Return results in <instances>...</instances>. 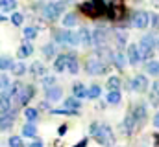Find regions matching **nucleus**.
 <instances>
[{"mask_svg": "<svg viewBox=\"0 0 159 147\" xmlns=\"http://www.w3.org/2000/svg\"><path fill=\"white\" fill-rule=\"evenodd\" d=\"M80 9H81L83 15L98 19V17H102V15L107 13V4L104 0H89V2H83L80 6Z\"/></svg>", "mask_w": 159, "mask_h": 147, "instance_id": "nucleus-1", "label": "nucleus"}, {"mask_svg": "<svg viewBox=\"0 0 159 147\" xmlns=\"http://www.w3.org/2000/svg\"><path fill=\"white\" fill-rule=\"evenodd\" d=\"M65 6H67V2H46L41 6V13L46 20L54 22L61 17V13L65 11Z\"/></svg>", "mask_w": 159, "mask_h": 147, "instance_id": "nucleus-2", "label": "nucleus"}, {"mask_svg": "<svg viewBox=\"0 0 159 147\" xmlns=\"http://www.w3.org/2000/svg\"><path fill=\"white\" fill-rule=\"evenodd\" d=\"M35 96V88L32 86V85H20L19 86V90L15 92V99H13V105H15V109H19V107H26L28 103H30V99Z\"/></svg>", "mask_w": 159, "mask_h": 147, "instance_id": "nucleus-3", "label": "nucleus"}, {"mask_svg": "<svg viewBox=\"0 0 159 147\" xmlns=\"http://www.w3.org/2000/svg\"><path fill=\"white\" fill-rule=\"evenodd\" d=\"M107 70H109L107 65L102 63L98 57H89L85 61V72L89 74V75H102V74H106Z\"/></svg>", "mask_w": 159, "mask_h": 147, "instance_id": "nucleus-4", "label": "nucleus"}, {"mask_svg": "<svg viewBox=\"0 0 159 147\" xmlns=\"http://www.w3.org/2000/svg\"><path fill=\"white\" fill-rule=\"evenodd\" d=\"M93 136L96 138V142L100 145H111L115 142V136H113V131H111L109 125H98V129Z\"/></svg>", "mask_w": 159, "mask_h": 147, "instance_id": "nucleus-5", "label": "nucleus"}, {"mask_svg": "<svg viewBox=\"0 0 159 147\" xmlns=\"http://www.w3.org/2000/svg\"><path fill=\"white\" fill-rule=\"evenodd\" d=\"M15 120H17V109L15 107H11L9 112H6V114H0V132L11 131V127L15 125Z\"/></svg>", "mask_w": 159, "mask_h": 147, "instance_id": "nucleus-6", "label": "nucleus"}, {"mask_svg": "<svg viewBox=\"0 0 159 147\" xmlns=\"http://www.w3.org/2000/svg\"><path fill=\"white\" fill-rule=\"evenodd\" d=\"M131 26L133 28H137V30H144L148 24H150V13L148 11H135L133 15H131Z\"/></svg>", "mask_w": 159, "mask_h": 147, "instance_id": "nucleus-7", "label": "nucleus"}, {"mask_svg": "<svg viewBox=\"0 0 159 147\" xmlns=\"http://www.w3.org/2000/svg\"><path fill=\"white\" fill-rule=\"evenodd\" d=\"M91 35H93V44H94L96 48H102V46L107 44V39H109V32H107V30L96 28L94 32H91Z\"/></svg>", "mask_w": 159, "mask_h": 147, "instance_id": "nucleus-8", "label": "nucleus"}, {"mask_svg": "<svg viewBox=\"0 0 159 147\" xmlns=\"http://www.w3.org/2000/svg\"><path fill=\"white\" fill-rule=\"evenodd\" d=\"M131 90H135V92H146L148 90V79H146V75H135L133 79H131Z\"/></svg>", "mask_w": 159, "mask_h": 147, "instance_id": "nucleus-9", "label": "nucleus"}, {"mask_svg": "<svg viewBox=\"0 0 159 147\" xmlns=\"http://www.w3.org/2000/svg\"><path fill=\"white\" fill-rule=\"evenodd\" d=\"M44 96H46V101H48V103L59 101V99L63 98V88L57 86V85H54V86H50V88L44 90Z\"/></svg>", "mask_w": 159, "mask_h": 147, "instance_id": "nucleus-10", "label": "nucleus"}, {"mask_svg": "<svg viewBox=\"0 0 159 147\" xmlns=\"http://www.w3.org/2000/svg\"><path fill=\"white\" fill-rule=\"evenodd\" d=\"M126 59L129 65H139L141 63V55H139V46L137 44H129L126 50Z\"/></svg>", "mask_w": 159, "mask_h": 147, "instance_id": "nucleus-11", "label": "nucleus"}, {"mask_svg": "<svg viewBox=\"0 0 159 147\" xmlns=\"http://www.w3.org/2000/svg\"><path fill=\"white\" fill-rule=\"evenodd\" d=\"M131 116L135 118V121H137V125L139 123H144V120H146V105L144 103H137L133 110H131Z\"/></svg>", "mask_w": 159, "mask_h": 147, "instance_id": "nucleus-12", "label": "nucleus"}, {"mask_svg": "<svg viewBox=\"0 0 159 147\" xmlns=\"http://www.w3.org/2000/svg\"><path fill=\"white\" fill-rule=\"evenodd\" d=\"M11 107H13V98L7 92H2V96H0V114L9 112Z\"/></svg>", "mask_w": 159, "mask_h": 147, "instance_id": "nucleus-13", "label": "nucleus"}, {"mask_svg": "<svg viewBox=\"0 0 159 147\" xmlns=\"http://www.w3.org/2000/svg\"><path fill=\"white\" fill-rule=\"evenodd\" d=\"M111 63L115 65V68L124 70V68H126V53H122V52H113V55H111Z\"/></svg>", "mask_w": 159, "mask_h": 147, "instance_id": "nucleus-14", "label": "nucleus"}, {"mask_svg": "<svg viewBox=\"0 0 159 147\" xmlns=\"http://www.w3.org/2000/svg\"><path fill=\"white\" fill-rule=\"evenodd\" d=\"M67 63H69V53H61L54 61V70L56 72H65L67 70Z\"/></svg>", "mask_w": 159, "mask_h": 147, "instance_id": "nucleus-15", "label": "nucleus"}, {"mask_svg": "<svg viewBox=\"0 0 159 147\" xmlns=\"http://www.w3.org/2000/svg\"><path fill=\"white\" fill-rule=\"evenodd\" d=\"M122 127H124V132H126V134H133V131H135V127H137V121H135V118L131 116V112L126 114Z\"/></svg>", "mask_w": 159, "mask_h": 147, "instance_id": "nucleus-16", "label": "nucleus"}, {"mask_svg": "<svg viewBox=\"0 0 159 147\" xmlns=\"http://www.w3.org/2000/svg\"><path fill=\"white\" fill-rule=\"evenodd\" d=\"M32 53H34V46H32V42H30V40H24V42L20 44L17 55H19L20 59H26V57H30Z\"/></svg>", "mask_w": 159, "mask_h": 147, "instance_id": "nucleus-17", "label": "nucleus"}, {"mask_svg": "<svg viewBox=\"0 0 159 147\" xmlns=\"http://www.w3.org/2000/svg\"><path fill=\"white\" fill-rule=\"evenodd\" d=\"M30 74L35 75V77H43V75H46V66L41 61H34L32 66H30Z\"/></svg>", "mask_w": 159, "mask_h": 147, "instance_id": "nucleus-18", "label": "nucleus"}, {"mask_svg": "<svg viewBox=\"0 0 159 147\" xmlns=\"http://www.w3.org/2000/svg\"><path fill=\"white\" fill-rule=\"evenodd\" d=\"M78 39H80V44H83V46H91L93 44V35H91V32L87 28H81L78 32Z\"/></svg>", "mask_w": 159, "mask_h": 147, "instance_id": "nucleus-19", "label": "nucleus"}, {"mask_svg": "<svg viewBox=\"0 0 159 147\" xmlns=\"http://www.w3.org/2000/svg\"><path fill=\"white\" fill-rule=\"evenodd\" d=\"M113 33H115L117 46H119V48H124V46H126V40H128V32H126V30H122V28H117Z\"/></svg>", "mask_w": 159, "mask_h": 147, "instance_id": "nucleus-20", "label": "nucleus"}, {"mask_svg": "<svg viewBox=\"0 0 159 147\" xmlns=\"http://www.w3.org/2000/svg\"><path fill=\"white\" fill-rule=\"evenodd\" d=\"M72 96H74L76 99L87 98V88L83 86V83H74V85H72Z\"/></svg>", "mask_w": 159, "mask_h": 147, "instance_id": "nucleus-21", "label": "nucleus"}, {"mask_svg": "<svg viewBox=\"0 0 159 147\" xmlns=\"http://www.w3.org/2000/svg\"><path fill=\"white\" fill-rule=\"evenodd\" d=\"M67 70L70 74H78L80 72V63H78V57L74 53H69V63H67Z\"/></svg>", "mask_w": 159, "mask_h": 147, "instance_id": "nucleus-22", "label": "nucleus"}, {"mask_svg": "<svg viewBox=\"0 0 159 147\" xmlns=\"http://www.w3.org/2000/svg\"><path fill=\"white\" fill-rule=\"evenodd\" d=\"M56 53H57V48H56L54 42H46V44L43 46V55H44L46 59H54Z\"/></svg>", "mask_w": 159, "mask_h": 147, "instance_id": "nucleus-23", "label": "nucleus"}, {"mask_svg": "<svg viewBox=\"0 0 159 147\" xmlns=\"http://www.w3.org/2000/svg\"><path fill=\"white\" fill-rule=\"evenodd\" d=\"M22 136H26V138H35L37 136V127H35V123H26L24 127H22Z\"/></svg>", "mask_w": 159, "mask_h": 147, "instance_id": "nucleus-24", "label": "nucleus"}, {"mask_svg": "<svg viewBox=\"0 0 159 147\" xmlns=\"http://www.w3.org/2000/svg\"><path fill=\"white\" fill-rule=\"evenodd\" d=\"M78 24V15L76 13H67L65 17H63V26L65 28H72V26H76Z\"/></svg>", "mask_w": 159, "mask_h": 147, "instance_id": "nucleus-25", "label": "nucleus"}, {"mask_svg": "<svg viewBox=\"0 0 159 147\" xmlns=\"http://www.w3.org/2000/svg\"><path fill=\"white\" fill-rule=\"evenodd\" d=\"M120 99H122V96H120L119 90H109V92H107V98H106V101H107L109 105H119Z\"/></svg>", "mask_w": 159, "mask_h": 147, "instance_id": "nucleus-26", "label": "nucleus"}, {"mask_svg": "<svg viewBox=\"0 0 159 147\" xmlns=\"http://www.w3.org/2000/svg\"><path fill=\"white\" fill-rule=\"evenodd\" d=\"M9 70L15 74L17 77H20V75H24V74L28 72V66H26L24 63H13V66H11Z\"/></svg>", "mask_w": 159, "mask_h": 147, "instance_id": "nucleus-27", "label": "nucleus"}, {"mask_svg": "<svg viewBox=\"0 0 159 147\" xmlns=\"http://www.w3.org/2000/svg\"><path fill=\"white\" fill-rule=\"evenodd\" d=\"M100 94H102V88H100L98 85H91V86L87 88V98H89V99H98Z\"/></svg>", "mask_w": 159, "mask_h": 147, "instance_id": "nucleus-28", "label": "nucleus"}, {"mask_svg": "<svg viewBox=\"0 0 159 147\" xmlns=\"http://www.w3.org/2000/svg\"><path fill=\"white\" fill-rule=\"evenodd\" d=\"M24 118H26L30 123H35V121L39 120V110L37 109H30V107H28V109L24 110Z\"/></svg>", "mask_w": 159, "mask_h": 147, "instance_id": "nucleus-29", "label": "nucleus"}, {"mask_svg": "<svg viewBox=\"0 0 159 147\" xmlns=\"http://www.w3.org/2000/svg\"><path fill=\"white\" fill-rule=\"evenodd\" d=\"M17 7V0H0V9L9 13V11H15Z\"/></svg>", "mask_w": 159, "mask_h": 147, "instance_id": "nucleus-30", "label": "nucleus"}, {"mask_svg": "<svg viewBox=\"0 0 159 147\" xmlns=\"http://www.w3.org/2000/svg\"><path fill=\"white\" fill-rule=\"evenodd\" d=\"M67 32L69 30H54V40L59 44H67Z\"/></svg>", "mask_w": 159, "mask_h": 147, "instance_id": "nucleus-31", "label": "nucleus"}, {"mask_svg": "<svg viewBox=\"0 0 159 147\" xmlns=\"http://www.w3.org/2000/svg\"><path fill=\"white\" fill-rule=\"evenodd\" d=\"M144 68L150 75H159V61H146Z\"/></svg>", "mask_w": 159, "mask_h": 147, "instance_id": "nucleus-32", "label": "nucleus"}, {"mask_svg": "<svg viewBox=\"0 0 159 147\" xmlns=\"http://www.w3.org/2000/svg\"><path fill=\"white\" fill-rule=\"evenodd\" d=\"M80 107H81V103H80V99H76L74 96L65 99V109H69V110H78Z\"/></svg>", "mask_w": 159, "mask_h": 147, "instance_id": "nucleus-33", "label": "nucleus"}, {"mask_svg": "<svg viewBox=\"0 0 159 147\" xmlns=\"http://www.w3.org/2000/svg\"><path fill=\"white\" fill-rule=\"evenodd\" d=\"M39 33V30L35 28V26H28V28H24V39L26 40H34L35 37Z\"/></svg>", "mask_w": 159, "mask_h": 147, "instance_id": "nucleus-34", "label": "nucleus"}, {"mask_svg": "<svg viewBox=\"0 0 159 147\" xmlns=\"http://www.w3.org/2000/svg\"><path fill=\"white\" fill-rule=\"evenodd\" d=\"M13 66V59L11 57H6V55H2L0 57V72H4V70H9Z\"/></svg>", "mask_w": 159, "mask_h": 147, "instance_id": "nucleus-35", "label": "nucleus"}, {"mask_svg": "<svg viewBox=\"0 0 159 147\" xmlns=\"http://www.w3.org/2000/svg\"><path fill=\"white\" fill-rule=\"evenodd\" d=\"M67 44L70 46H78L80 44V39H78V32H67Z\"/></svg>", "mask_w": 159, "mask_h": 147, "instance_id": "nucleus-36", "label": "nucleus"}, {"mask_svg": "<svg viewBox=\"0 0 159 147\" xmlns=\"http://www.w3.org/2000/svg\"><path fill=\"white\" fill-rule=\"evenodd\" d=\"M41 85H43V88L46 90V88H50V86H54V85H56V77H54V75H43Z\"/></svg>", "mask_w": 159, "mask_h": 147, "instance_id": "nucleus-37", "label": "nucleus"}, {"mask_svg": "<svg viewBox=\"0 0 159 147\" xmlns=\"http://www.w3.org/2000/svg\"><path fill=\"white\" fill-rule=\"evenodd\" d=\"M107 88H109V90H119L120 88V79L119 77H115V75L109 77V79H107Z\"/></svg>", "mask_w": 159, "mask_h": 147, "instance_id": "nucleus-38", "label": "nucleus"}, {"mask_svg": "<svg viewBox=\"0 0 159 147\" xmlns=\"http://www.w3.org/2000/svg\"><path fill=\"white\" fill-rule=\"evenodd\" d=\"M7 145L9 147H24V144H22V138L20 136H11L9 142H7Z\"/></svg>", "mask_w": 159, "mask_h": 147, "instance_id": "nucleus-39", "label": "nucleus"}, {"mask_svg": "<svg viewBox=\"0 0 159 147\" xmlns=\"http://www.w3.org/2000/svg\"><path fill=\"white\" fill-rule=\"evenodd\" d=\"M7 86H9V77H7L4 72H0V90L4 92Z\"/></svg>", "mask_w": 159, "mask_h": 147, "instance_id": "nucleus-40", "label": "nucleus"}, {"mask_svg": "<svg viewBox=\"0 0 159 147\" xmlns=\"http://www.w3.org/2000/svg\"><path fill=\"white\" fill-rule=\"evenodd\" d=\"M24 22V17L20 15V13H13L11 15V24H15V26H20Z\"/></svg>", "mask_w": 159, "mask_h": 147, "instance_id": "nucleus-41", "label": "nucleus"}, {"mask_svg": "<svg viewBox=\"0 0 159 147\" xmlns=\"http://www.w3.org/2000/svg\"><path fill=\"white\" fill-rule=\"evenodd\" d=\"M150 24L156 28V30H159V15L157 13H154V15H150Z\"/></svg>", "mask_w": 159, "mask_h": 147, "instance_id": "nucleus-42", "label": "nucleus"}, {"mask_svg": "<svg viewBox=\"0 0 159 147\" xmlns=\"http://www.w3.org/2000/svg\"><path fill=\"white\" fill-rule=\"evenodd\" d=\"M150 103H152L154 107H157L159 105V96L156 94V92H150Z\"/></svg>", "mask_w": 159, "mask_h": 147, "instance_id": "nucleus-43", "label": "nucleus"}, {"mask_svg": "<svg viewBox=\"0 0 159 147\" xmlns=\"http://www.w3.org/2000/svg\"><path fill=\"white\" fill-rule=\"evenodd\" d=\"M96 129H98V123H91V127H89V134L93 136V134L96 132Z\"/></svg>", "mask_w": 159, "mask_h": 147, "instance_id": "nucleus-44", "label": "nucleus"}, {"mask_svg": "<svg viewBox=\"0 0 159 147\" xmlns=\"http://www.w3.org/2000/svg\"><path fill=\"white\" fill-rule=\"evenodd\" d=\"M152 92H156V94L159 96V81H156V83L152 85Z\"/></svg>", "mask_w": 159, "mask_h": 147, "instance_id": "nucleus-45", "label": "nucleus"}, {"mask_svg": "<svg viewBox=\"0 0 159 147\" xmlns=\"http://www.w3.org/2000/svg\"><path fill=\"white\" fill-rule=\"evenodd\" d=\"M154 127L159 129V112H156V116H154Z\"/></svg>", "mask_w": 159, "mask_h": 147, "instance_id": "nucleus-46", "label": "nucleus"}, {"mask_svg": "<svg viewBox=\"0 0 159 147\" xmlns=\"http://www.w3.org/2000/svg\"><path fill=\"white\" fill-rule=\"evenodd\" d=\"M28 147H44V145H43V142H39V140H35V142H32V144H30Z\"/></svg>", "mask_w": 159, "mask_h": 147, "instance_id": "nucleus-47", "label": "nucleus"}, {"mask_svg": "<svg viewBox=\"0 0 159 147\" xmlns=\"http://www.w3.org/2000/svg\"><path fill=\"white\" fill-rule=\"evenodd\" d=\"M39 109H44V110H48L50 109V105H48V101H43V103H41V107Z\"/></svg>", "mask_w": 159, "mask_h": 147, "instance_id": "nucleus-48", "label": "nucleus"}, {"mask_svg": "<svg viewBox=\"0 0 159 147\" xmlns=\"http://www.w3.org/2000/svg\"><path fill=\"white\" fill-rule=\"evenodd\" d=\"M67 132V125H61V129H59V134H65Z\"/></svg>", "mask_w": 159, "mask_h": 147, "instance_id": "nucleus-49", "label": "nucleus"}, {"mask_svg": "<svg viewBox=\"0 0 159 147\" xmlns=\"http://www.w3.org/2000/svg\"><path fill=\"white\" fill-rule=\"evenodd\" d=\"M85 145H87V140H81L78 145H74V147H85Z\"/></svg>", "mask_w": 159, "mask_h": 147, "instance_id": "nucleus-50", "label": "nucleus"}, {"mask_svg": "<svg viewBox=\"0 0 159 147\" xmlns=\"http://www.w3.org/2000/svg\"><path fill=\"white\" fill-rule=\"evenodd\" d=\"M4 20H6V17H4V15H0V22H4Z\"/></svg>", "mask_w": 159, "mask_h": 147, "instance_id": "nucleus-51", "label": "nucleus"}, {"mask_svg": "<svg viewBox=\"0 0 159 147\" xmlns=\"http://www.w3.org/2000/svg\"><path fill=\"white\" fill-rule=\"evenodd\" d=\"M154 2H156V4H157V6H159V0H154Z\"/></svg>", "mask_w": 159, "mask_h": 147, "instance_id": "nucleus-52", "label": "nucleus"}]
</instances>
